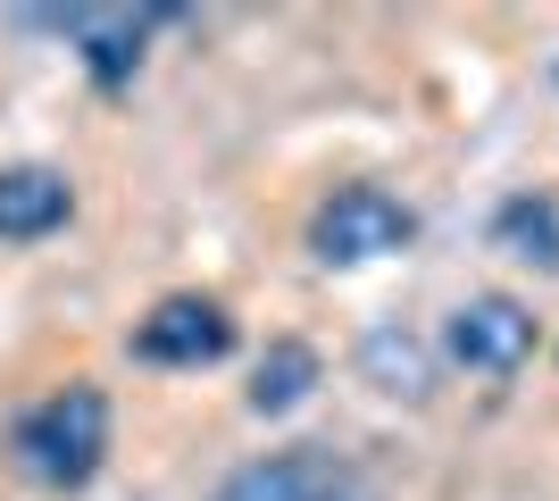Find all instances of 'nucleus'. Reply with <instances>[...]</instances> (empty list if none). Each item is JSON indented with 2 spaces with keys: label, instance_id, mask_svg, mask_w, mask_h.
Instances as JSON below:
<instances>
[{
  "label": "nucleus",
  "instance_id": "nucleus-1",
  "mask_svg": "<svg viewBox=\"0 0 559 501\" xmlns=\"http://www.w3.org/2000/svg\"><path fill=\"white\" fill-rule=\"evenodd\" d=\"M109 460V393L100 384H68L17 418V468L50 493H75V485L100 477Z\"/></svg>",
  "mask_w": 559,
  "mask_h": 501
},
{
  "label": "nucleus",
  "instance_id": "nucleus-2",
  "mask_svg": "<svg viewBox=\"0 0 559 501\" xmlns=\"http://www.w3.org/2000/svg\"><path fill=\"white\" fill-rule=\"evenodd\" d=\"M409 235H418V217H409V201H393L384 184H343L326 210L309 217V251L326 267L393 260V251H409Z\"/></svg>",
  "mask_w": 559,
  "mask_h": 501
},
{
  "label": "nucleus",
  "instance_id": "nucleus-3",
  "mask_svg": "<svg viewBox=\"0 0 559 501\" xmlns=\"http://www.w3.org/2000/svg\"><path fill=\"white\" fill-rule=\"evenodd\" d=\"M443 343H451L460 368H476V377H518V368L535 359V310L510 301V293H476V301L451 310Z\"/></svg>",
  "mask_w": 559,
  "mask_h": 501
},
{
  "label": "nucleus",
  "instance_id": "nucleus-4",
  "mask_svg": "<svg viewBox=\"0 0 559 501\" xmlns=\"http://www.w3.org/2000/svg\"><path fill=\"white\" fill-rule=\"evenodd\" d=\"M234 351V318L201 293H176L134 326V359H159V368H210Z\"/></svg>",
  "mask_w": 559,
  "mask_h": 501
},
{
  "label": "nucleus",
  "instance_id": "nucleus-5",
  "mask_svg": "<svg viewBox=\"0 0 559 501\" xmlns=\"http://www.w3.org/2000/svg\"><path fill=\"white\" fill-rule=\"evenodd\" d=\"M217 501H368V485L326 452H276L217 485Z\"/></svg>",
  "mask_w": 559,
  "mask_h": 501
},
{
  "label": "nucleus",
  "instance_id": "nucleus-6",
  "mask_svg": "<svg viewBox=\"0 0 559 501\" xmlns=\"http://www.w3.org/2000/svg\"><path fill=\"white\" fill-rule=\"evenodd\" d=\"M75 184L59 167H0V242H34L50 226H68Z\"/></svg>",
  "mask_w": 559,
  "mask_h": 501
},
{
  "label": "nucleus",
  "instance_id": "nucleus-7",
  "mask_svg": "<svg viewBox=\"0 0 559 501\" xmlns=\"http://www.w3.org/2000/svg\"><path fill=\"white\" fill-rule=\"evenodd\" d=\"M75 34V50H84V68L100 75V84H126V75L142 68V34H151V17L142 9H75V17H59Z\"/></svg>",
  "mask_w": 559,
  "mask_h": 501
},
{
  "label": "nucleus",
  "instance_id": "nucleus-8",
  "mask_svg": "<svg viewBox=\"0 0 559 501\" xmlns=\"http://www.w3.org/2000/svg\"><path fill=\"white\" fill-rule=\"evenodd\" d=\"M492 242H501L510 260L551 267V276H559V201H551V192H518V201H501V217H492Z\"/></svg>",
  "mask_w": 559,
  "mask_h": 501
},
{
  "label": "nucleus",
  "instance_id": "nucleus-9",
  "mask_svg": "<svg viewBox=\"0 0 559 501\" xmlns=\"http://www.w3.org/2000/svg\"><path fill=\"white\" fill-rule=\"evenodd\" d=\"M318 384V351L309 343H276V351L259 359V384H251V409L259 418H276V409H293Z\"/></svg>",
  "mask_w": 559,
  "mask_h": 501
}]
</instances>
